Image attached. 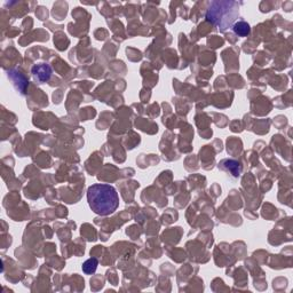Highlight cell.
Wrapping results in <instances>:
<instances>
[{
	"mask_svg": "<svg viewBox=\"0 0 293 293\" xmlns=\"http://www.w3.org/2000/svg\"><path fill=\"white\" fill-rule=\"evenodd\" d=\"M87 202L94 213L98 216H110L119 206L118 193L110 185L97 183L88 188Z\"/></svg>",
	"mask_w": 293,
	"mask_h": 293,
	"instance_id": "cell-1",
	"label": "cell"
},
{
	"mask_svg": "<svg viewBox=\"0 0 293 293\" xmlns=\"http://www.w3.org/2000/svg\"><path fill=\"white\" fill-rule=\"evenodd\" d=\"M32 74L35 77V79L39 81L40 84L46 83V81L49 80L50 76H52V69H50L49 64L40 63L32 68Z\"/></svg>",
	"mask_w": 293,
	"mask_h": 293,
	"instance_id": "cell-2",
	"label": "cell"
},
{
	"mask_svg": "<svg viewBox=\"0 0 293 293\" xmlns=\"http://www.w3.org/2000/svg\"><path fill=\"white\" fill-rule=\"evenodd\" d=\"M218 166L222 171L227 172L229 175L234 176V178H238L242 173V165L238 162L234 161V159H223Z\"/></svg>",
	"mask_w": 293,
	"mask_h": 293,
	"instance_id": "cell-3",
	"label": "cell"
},
{
	"mask_svg": "<svg viewBox=\"0 0 293 293\" xmlns=\"http://www.w3.org/2000/svg\"><path fill=\"white\" fill-rule=\"evenodd\" d=\"M233 30L237 36L246 37L248 33H250L251 28L250 25H248V23H246L245 21H238L234 24Z\"/></svg>",
	"mask_w": 293,
	"mask_h": 293,
	"instance_id": "cell-4",
	"label": "cell"
},
{
	"mask_svg": "<svg viewBox=\"0 0 293 293\" xmlns=\"http://www.w3.org/2000/svg\"><path fill=\"white\" fill-rule=\"evenodd\" d=\"M98 261L97 258H91L88 259V260H86L83 264V271L85 272V274L87 275H92L94 274L95 271H97L98 269Z\"/></svg>",
	"mask_w": 293,
	"mask_h": 293,
	"instance_id": "cell-5",
	"label": "cell"
}]
</instances>
